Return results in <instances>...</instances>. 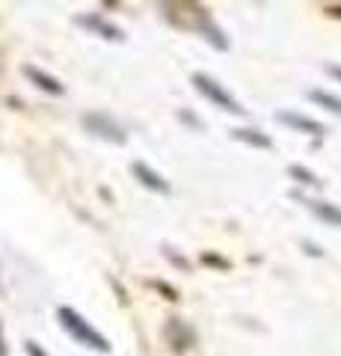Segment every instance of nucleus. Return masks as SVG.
I'll list each match as a JSON object with an SVG mask.
<instances>
[{
  "label": "nucleus",
  "mask_w": 341,
  "mask_h": 356,
  "mask_svg": "<svg viewBox=\"0 0 341 356\" xmlns=\"http://www.w3.org/2000/svg\"><path fill=\"white\" fill-rule=\"evenodd\" d=\"M306 250H309L312 255H321V250H317V247H315V243H309V241H306Z\"/></svg>",
  "instance_id": "dca6fc26"
},
{
  "label": "nucleus",
  "mask_w": 341,
  "mask_h": 356,
  "mask_svg": "<svg viewBox=\"0 0 341 356\" xmlns=\"http://www.w3.org/2000/svg\"><path fill=\"white\" fill-rule=\"evenodd\" d=\"M306 202H309L312 214H315L317 220H324L326 226L341 229V208H335L333 202H324V199H306Z\"/></svg>",
  "instance_id": "423d86ee"
},
{
  "label": "nucleus",
  "mask_w": 341,
  "mask_h": 356,
  "mask_svg": "<svg viewBox=\"0 0 341 356\" xmlns=\"http://www.w3.org/2000/svg\"><path fill=\"white\" fill-rule=\"evenodd\" d=\"M309 98H312L315 104H321V107L333 110V113H338V116H341V98H338V95H333V92H324V89H312Z\"/></svg>",
  "instance_id": "9d476101"
},
{
  "label": "nucleus",
  "mask_w": 341,
  "mask_h": 356,
  "mask_svg": "<svg viewBox=\"0 0 341 356\" xmlns=\"http://www.w3.org/2000/svg\"><path fill=\"white\" fill-rule=\"evenodd\" d=\"M83 128L90 134H95V137L113 143V146H125V140H128V134L122 131V125L113 122L110 116H104V113H86L83 116Z\"/></svg>",
  "instance_id": "7ed1b4c3"
},
{
  "label": "nucleus",
  "mask_w": 341,
  "mask_h": 356,
  "mask_svg": "<svg viewBox=\"0 0 341 356\" xmlns=\"http://www.w3.org/2000/svg\"><path fill=\"white\" fill-rule=\"evenodd\" d=\"M276 122H282V125H288L291 131L312 134V137H324V134H326V128L321 125V122H315V119L303 116V113H294V110H279V113H276Z\"/></svg>",
  "instance_id": "20e7f679"
},
{
  "label": "nucleus",
  "mask_w": 341,
  "mask_h": 356,
  "mask_svg": "<svg viewBox=\"0 0 341 356\" xmlns=\"http://www.w3.org/2000/svg\"><path fill=\"white\" fill-rule=\"evenodd\" d=\"M78 24L81 27H90V30H98L104 39H113V42H122L125 39V33L119 30V27H113V24H107V21H101L98 15H90V18H78Z\"/></svg>",
  "instance_id": "1a4fd4ad"
},
{
  "label": "nucleus",
  "mask_w": 341,
  "mask_h": 356,
  "mask_svg": "<svg viewBox=\"0 0 341 356\" xmlns=\"http://www.w3.org/2000/svg\"><path fill=\"white\" fill-rule=\"evenodd\" d=\"M24 74H27L39 89H45V92H51V95H63V83L57 81V77H51V74H45V72H39L36 65H27Z\"/></svg>",
  "instance_id": "6e6552de"
},
{
  "label": "nucleus",
  "mask_w": 341,
  "mask_h": 356,
  "mask_svg": "<svg viewBox=\"0 0 341 356\" xmlns=\"http://www.w3.org/2000/svg\"><path fill=\"white\" fill-rule=\"evenodd\" d=\"M202 261H208V264H217V267H228V261L217 259V255H202Z\"/></svg>",
  "instance_id": "4468645a"
},
{
  "label": "nucleus",
  "mask_w": 341,
  "mask_h": 356,
  "mask_svg": "<svg viewBox=\"0 0 341 356\" xmlns=\"http://www.w3.org/2000/svg\"><path fill=\"white\" fill-rule=\"evenodd\" d=\"M329 74H333L335 81H341V65H329Z\"/></svg>",
  "instance_id": "2eb2a0df"
},
{
  "label": "nucleus",
  "mask_w": 341,
  "mask_h": 356,
  "mask_svg": "<svg viewBox=\"0 0 341 356\" xmlns=\"http://www.w3.org/2000/svg\"><path fill=\"white\" fill-rule=\"evenodd\" d=\"M288 175L294 178V181L306 184V187H321V184H324L321 178H317L312 170H306V166H297V163H291V166H288Z\"/></svg>",
  "instance_id": "9b49d317"
},
{
  "label": "nucleus",
  "mask_w": 341,
  "mask_h": 356,
  "mask_svg": "<svg viewBox=\"0 0 341 356\" xmlns=\"http://www.w3.org/2000/svg\"><path fill=\"white\" fill-rule=\"evenodd\" d=\"M232 137L247 143V146H256V149H273V140L267 137V134H261L258 128H235Z\"/></svg>",
  "instance_id": "0eeeda50"
},
{
  "label": "nucleus",
  "mask_w": 341,
  "mask_h": 356,
  "mask_svg": "<svg viewBox=\"0 0 341 356\" xmlns=\"http://www.w3.org/2000/svg\"><path fill=\"white\" fill-rule=\"evenodd\" d=\"M167 255L172 259V264H175V267H181V270H190V261H187V259H178V255H172V252H169V247H167Z\"/></svg>",
  "instance_id": "f8f14e48"
},
{
  "label": "nucleus",
  "mask_w": 341,
  "mask_h": 356,
  "mask_svg": "<svg viewBox=\"0 0 341 356\" xmlns=\"http://www.w3.org/2000/svg\"><path fill=\"white\" fill-rule=\"evenodd\" d=\"M131 172H134V178H137V181H140L142 187H149V191H158V193H163V196L169 193V181H167V178H163L160 172H155V170H151L149 163L134 161V163H131Z\"/></svg>",
  "instance_id": "39448f33"
},
{
  "label": "nucleus",
  "mask_w": 341,
  "mask_h": 356,
  "mask_svg": "<svg viewBox=\"0 0 341 356\" xmlns=\"http://www.w3.org/2000/svg\"><path fill=\"white\" fill-rule=\"evenodd\" d=\"M57 318H60L63 330L69 332V336L78 341V344H83V348H92V350H98V353H110V341L90 324V321H83L74 309L60 306V309H57Z\"/></svg>",
  "instance_id": "f257e3e1"
},
{
  "label": "nucleus",
  "mask_w": 341,
  "mask_h": 356,
  "mask_svg": "<svg viewBox=\"0 0 341 356\" xmlns=\"http://www.w3.org/2000/svg\"><path fill=\"white\" fill-rule=\"evenodd\" d=\"M190 81H193V86H196V92H202L208 102H214L219 110H228V113H235V116H247V107H240L235 98L228 95L226 89L214 81V77H208V74H202V72H196Z\"/></svg>",
  "instance_id": "f03ea898"
},
{
  "label": "nucleus",
  "mask_w": 341,
  "mask_h": 356,
  "mask_svg": "<svg viewBox=\"0 0 341 356\" xmlns=\"http://www.w3.org/2000/svg\"><path fill=\"white\" fill-rule=\"evenodd\" d=\"M27 353H30V356H48L45 350H42V348H39V344H36V341H27Z\"/></svg>",
  "instance_id": "ddd939ff"
}]
</instances>
